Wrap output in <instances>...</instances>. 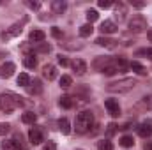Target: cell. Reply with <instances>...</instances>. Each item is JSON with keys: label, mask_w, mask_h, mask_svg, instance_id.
Masks as SVG:
<instances>
[{"label": "cell", "mask_w": 152, "mask_h": 150, "mask_svg": "<svg viewBox=\"0 0 152 150\" xmlns=\"http://www.w3.org/2000/svg\"><path fill=\"white\" fill-rule=\"evenodd\" d=\"M23 99L16 94H11V92H5V94H0V110L5 113H12L16 108L23 106Z\"/></svg>", "instance_id": "6da1fadb"}, {"label": "cell", "mask_w": 152, "mask_h": 150, "mask_svg": "<svg viewBox=\"0 0 152 150\" xmlns=\"http://www.w3.org/2000/svg\"><path fill=\"white\" fill-rule=\"evenodd\" d=\"M94 125V113L92 111H81L76 115L75 120V129L78 134H85L90 131V127Z\"/></svg>", "instance_id": "7a4b0ae2"}, {"label": "cell", "mask_w": 152, "mask_h": 150, "mask_svg": "<svg viewBox=\"0 0 152 150\" xmlns=\"http://www.w3.org/2000/svg\"><path fill=\"white\" fill-rule=\"evenodd\" d=\"M136 85H138L136 79H133V78H124V79H120V81L110 83V85L106 87V90L112 92V94H127V92H131Z\"/></svg>", "instance_id": "3957f363"}, {"label": "cell", "mask_w": 152, "mask_h": 150, "mask_svg": "<svg viewBox=\"0 0 152 150\" xmlns=\"http://www.w3.org/2000/svg\"><path fill=\"white\" fill-rule=\"evenodd\" d=\"M147 28V21L142 18V16H134L131 21H129V30L134 32V34H140Z\"/></svg>", "instance_id": "277c9868"}, {"label": "cell", "mask_w": 152, "mask_h": 150, "mask_svg": "<svg viewBox=\"0 0 152 150\" xmlns=\"http://www.w3.org/2000/svg\"><path fill=\"white\" fill-rule=\"evenodd\" d=\"M28 140H30L32 145H39V143L44 141V136H42L41 127H30V131H28Z\"/></svg>", "instance_id": "5b68a950"}, {"label": "cell", "mask_w": 152, "mask_h": 150, "mask_svg": "<svg viewBox=\"0 0 152 150\" xmlns=\"http://www.w3.org/2000/svg\"><path fill=\"white\" fill-rule=\"evenodd\" d=\"M21 32H23V27H21L20 23H14L7 32H2V34H0V37L4 39V41H7V39H11V37H18Z\"/></svg>", "instance_id": "8992f818"}, {"label": "cell", "mask_w": 152, "mask_h": 150, "mask_svg": "<svg viewBox=\"0 0 152 150\" xmlns=\"http://www.w3.org/2000/svg\"><path fill=\"white\" fill-rule=\"evenodd\" d=\"M138 134L142 138H151L152 136V120H145L138 125Z\"/></svg>", "instance_id": "52a82bcc"}, {"label": "cell", "mask_w": 152, "mask_h": 150, "mask_svg": "<svg viewBox=\"0 0 152 150\" xmlns=\"http://www.w3.org/2000/svg\"><path fill=\"white\" fill-rule=\"evenodd\" d=\"M16 71V66L12 62H4L0 66V78H11Z\"/></svg>", "instance_id": "ba28073f"}, {"label": "cell", "mask_w": 152, "mask_h": 150, "mask_svg": "<svg viewBox=\"0 0 152 150\" xmlns=\"http://www.w3.org/2000/svg\"><path fill=\"white\" fill-rule=\"evenodd\" d=\"M104 106H106V110H108V113L112 117H118L120 115V106H118V103L115 99H106L104 101Z\"/></svg>", "instance_id": "9c48e42d"}, {"label": "cell", "mask_w": 152, "mask_h": 150, "mask_svg": "<svg viewBox=\"0 0 152 150\" xmlns=\"http://www.w3.org/2000/svg\"><path fill=\"white\" fill-rule=\"evenodd\" d=\"M57 74H58V73H57V67H55L53 64H46V66L42 67V76H44L48 81H53V79L57 78Z\"/></svg>", "instance_id": "30bf717a"}, {"label": "cell", "mask_w": 152, "mask_h": 150, "mask_svg": "<svg viewBox=\"0 0 152 150\" xmlns=\"http://www.w3.org/2000/svg\"><path fill=\"white\" fill-rule=\"evenodd\" d=\"M112 64V58L110 57H97L96 60H94V64H92V67L94 69H97V71H103L104 67H108Z\"/></svg>", "instance_id": "8fae6325"}, {"label": "cell", "mask_w": 152, "mask_h": 150, "mask_svg": "<svg viewBox=\"0 0 152 150\" xmlns=\"http://www.w3.org/2000/svg\"><path fill=\"white\" fill-rule=\"evenodd\" d=\"M99 30L103 32V36H110V34H115L117 32V25H115L112 20H106V21L101 23V28Z\"/></svg>", "instance_id": "7c38bea8"}, {"label": "cell", "mask_w": 152, "mask_h": 150, "mask_svg": "<svg viewBox=\"0 0 152 150\" xmlns=\"http://www.w3.org/2000/svg\"><path fill=\"white\" fill-rule=\"evenodd\" d=\"M117 42H118V41L110 39V37H106V36H101V37L96 39V44H99V46H103V48H110V50L117 48Z\"/></svg>", "instance_id": "4fadbf2b"}, {"label": "cell", "mask_w": 152, "mask_h": 150, "mask_svg": "<svg viewBox=\"0 0 152 150\" xmlns=\"http://www.w3.org/2000/svg\"><path fill=\"white\" fill-rule=\"evenodd\" d=\"M71 67L75 69V73L78 76H83L85 73H87V62H85V60H81V58H76L75 62L71 64Z\"/></svg>", "instance_id": "5bb4252c"}, {"label": "cell", "mask_w": 152, "mask_h": 150, "mask_svg": "<svg viewBox=\"0 0 152 150\" xmlns=\"http://www.w3.org/2000/svg\"><path fill=\"white\" fill-rule=\"evenodd\" d=\"M27 90H28L30 95H39L42 92V85H41L39 79H34V81H30V85L27 87Z\"/></svg>", "instance_id": "9a60e30c"}, {"label": "cell", "mask_w": 152, "mask_h": 150, "mask_svg": "<svg viewBox=\"0 0 152 150\" xmlns=\"http://www.w3.org/2000/svg\"><path fill=\"white\" fill-rule=\"evenodd\" d=\"M66 9H67V4H66L64 0H53V2H51V11H53L55 14H62Z\"/></svg>", "instance_id": "2e32d148"}, {"label": "cell", "mask_w": 152, "mask_h": 150, "mask_svg": "<svg viewBox=\"0 0 152 150\" xmlns=\"http://www.w3.org/2000/svg\"><path fill=\"white\" fill-rule=\"evenodd\" d=\"M58 104H60L64 110H71V108L75 106V99H73L71 95H62L60 101H58Z\"/></svg>", "instance_id": "e0dca14e"}, {"label": "cell", "mask_w": 152, "mask_h": 150, "mask_svg": "<svg viewBox=\"0 0 152 150\" xmlns=\"http://www.w3.org/2000/svg\"><path fill=\"white\" fill-rule=\"evenodd\" d=\"M113 62H115V66H117V69H118V73H126V71L129 69V62H127L124 57H118V58H115Z\"/></svg>", "instance_id": "ac0fdd59"}, {"label": "cell", "mask_w": 152, "mask_h": 150, "mask_svg": "<svg viewBox=\"0 0 152 150\" xmlns=\"http://www.w3.org/2000/svg\"><path fill=\"white\" fill-rule=\"evenodd\" d=\"M129 69H133L136 74H140V76H145L147 74V69L140 64V62H136V60H133V62H129Z\"/></svg>", "instance_id": "d6986e66"}, {"label": "cell", "mask_w": 152, "mask_h": 150, "mask_svg": "<svg viewBox=\"0 0 152 150\" xmlns=\"http://www.w3.org/2000/svg\"><path fill=\"white\" fill-rule=\"evenodd\" d=\"M36 120H37V117H36V113L34 111H27L21 115V122L23 124H28V125H34L36 124Z\"/></svg>", "instance_id": "ffe728a7"}, {"label": "cell", "mask_w": 152, "mask_h": 150, "mask_svg": "<svg viewBox=\"0 0 152 150\" xmlns=\"http://www.w3.org/2000/svg\"><path fill=\"white\" fill-rule=\"evenodd\" d=\"M44 37H46V34H44L42 30H32V32L28 34V39L34 41V42H42Z\"/></svg>", "instance_id": "44dd1931"}, {"label": "cell", "mask_w": 152, "mask_h": 150, "mask_svg": "<svg viewBox=\"0 0 152 150\" xmlns=\"http://www.w3.org/2000/svg\"><path fill=\"white\" fill-rule=\"evenodd\" d=\"M58 129H60L62 134H69V133H71V124H69V120H67V118H60V120H58Z\"/></svg>", "instance_id": "7402d4cb"}, {"label": "cell", "mask_w": 152, "mask_h": 150, "mask_svg": "<svg viewBox=\"0 0 152 150\" xmlns=\"http://www.w3.org/2000/svg\"><path fill=\"white\" fill-rule=\"evenodd\" d=\"M92 32H94V27L90 23H85V25L80 27V36L81 37H88V36H92Z\"/></svg>", "instance_id": "603a6c76"}, {"label": "cell", "mask_w": 152, "mask_h": 150, "mask_svg": "<svg viewBox=\"0 0 152 150\" xmlns=\"http://www.w3.org/2000/svg\"><path fill=\"white\" fill-rule=\"evenodd\" d=\"M23 64H25V67H27V69H36L37 60H36V57H34V55H28V57H25V58H23Z\"/></svg>", "instance_id": "cb8c5ba5"}, {"label": "cell", "mask_w": 152, "mask_h": 150, "mask_svg": "<svg viewBox=\"0 0 152 150\" xmlns=\"http://www.w3.org/2000/svg\"><path fill=\"white\" fill-rule=\"evenodd\" d=\"M101 73H103L104 76H113V74H117V73H118V69H117V66H115V62L112 60V64H110L108 67H104V69H103Z\"/></svg>", "instance_id": "d4e9b609"}, {"label": "cell", "mask_w": 152, "mask_h": 150, "mask_svg": "<svg viewBox=\"0 0 152 150\" xmlns=\"http://www.w3.org/2000/svg\"><path fill=\"white\" fill-rule=\"evenodd\" d=\"M30 76L27 74V73H21V74L18 76V85H21V87H28L30 85Z\"/></svg>", "instance_id": "484cf974"}, {"label": "cell", "mask_w": 152, "mask_h": 150, "mask_svg": "<svg viewBox=\"0 0 152 150\" xmlns=\"http://www.w3.org/2000/svg\"><path fill=\"white\" fill-rule=\"evenodd\" d=\"M120 145H122L124 149H131V147L134 145L133 136H122V138H120Z\"/></svg>", "instance_id": "4316f807"}, {"label": "cell", "mask_w": 152, "mask_h": 150, "mask_svg": "<svg viewBox=\"0 0 152 150\" xmlns=\"http://www.w3.org/2000/svg\"><path fill=\"white\" fill-rule=\"evenodd\" d=\"M97 150H113V143L110 140H101L97 143Z\"/></svg>", "instance_id": "83f0119b"}, {"label": "cell", "mask_w": 152, "mask_h": 150, "mask_svg": "<svg viewBox=\"0 0 152 150\" xmlns=\"http://www.w3.org/2000/svg\"><path fill=\"white\" fill-rule=\"evenodd\" d=\"M73 85V78L69 74H62V78H60V87L62 88H69Z\"/></svg>", "instance_id": "f1b7e54d"}, {"label": "cell", "mask_w": 152, "mask_h": 150, "mask_svg": "<svg viewBox=\"0 0 152 150\" xmlns=\"http://www.w3.org/2000/svg\"><path fill=\"white\" fill-rule=\"evenodd\" d=\"M124 14H126V7H124V4H118L117 5V11H115V18L118 21H122L124 20Z\"/></svg>", "instance_id": "f546056e"}, {"label": "cell", "mask_w": 152, "mask_h": 150, "mask_svg": "<svg viewBox=\"0 0 152 150\" xmlns=\"http://www.w3.org/2000/svg\"><path fill=\"white\" fill-rule=\"evenodd\" d=\"M2 150H16V141H14V140H5V141H2Z\"/></svg>", "instance_id": "4dcf8cb0"}, {"label": "cell", "mask_w": 152, "mask_h": 150, "mask_svg": "<svg viewBox=\"0 0 152 150\" xmlns=\"http://www.w3.org/2000/svg\"><path fill=\"white\" fill-rule=\"evenodd\" d=\"M36 51H37V53H50V51H51V46H50L48 42H39V46L36 48Z\"/></svg>", "instance_id": "1f68e13d"}, {"label": "cell", "mask_w": 152, "mask_h": 150, "mask_svg": "<svg viewBox=\"0 0 152 150\" xmlns=\"http://www.w3.org/2000/svg\"><path fill=\"white\" fill-rule=\"evenodd\" d=\"M99 18V14H97V11H94V9H88L87 11V20H88V23L92 25V21H96Z\"/></svg>", "instance_id": "d6a6232c"}, {"label": "cell", "mask_w": 152, "mask_h": 150, "mask_svg": "<svg viewBox=\"0 0 152 150\" xmlns=\"http://www.w3.org/2000/svg\"><path fill=\"white\" fill-rule=\"evenodd\" d=\"M9 131H11V125L7 122H0V136H5Z\"/></svg>", "instance_id": "836d02e7"}, {"label": "cell", "mask_w": 152, "mask_h": 150, "mask_svg": "<svg viewBox=\"0 0 152 150\" xmlns=\"http://www.w3.org/2000/svg\"><path fill=\"white\" fill-rule=\"evenodd\" d=\"M117 127H118V125H117V124H113V122H112V124H108V129H106V134H108V136H113L115 133H117Z\"/></svg>", "instance_id": "e575fe53"}, {"label": "cell", "mask_w": 152, "mask_h": 150, "mask_svg": "<svg viewBox=\"0 0 152 150\" xmlns=\"http://www.w3.org/2000/svg\"><path fill=\"white\" fill-rule=\"evenodd\" d=\"M136 55H145L147 58H151L152 60V48H143V50H140Z\"/></svg>", "instance_id": "d590c367"}, {"label": "cell", "mask_w": 152, "mask_h": 150, "mask_svg": "<svg viewBox=\"0 0 152 150\" xmlns=\"http://www.w3.org/2000/svg\"><path fill=\"white\" fill-rule=\"evenodd\" d=\"M51 36L55 39H62V30H60L58 27H53V28H51Z\"/></svg>", "instance_id": "8d00e7d4"}, {"label": "cell", "mask_w": 152, "mask_h": 150, "mask_svg": "<svg viewBox=\"0 0 152 150\" xmlns=\"http://www.w3.org/2000/svg\"><path fill=\"white\" fill-rule=\"evenodd\" d=\"M97 5H99L101 9H108V7H112L113 4H112L110 0H99V2H97Z\"/></svg>", "instance_id": "74e56055"}, {"label": "cell", "mask_w": 152, "mask_h": 150, "mask_svg": "<svg viewBox=\"0 0 152 150\" xmlns=\"http://www.w3.org/2000/svg\"><path fill=\"white\" fill-rule=\"evenodd\" d=\"M42 150H57V143L55 141H48V143H44Z\"/></svg>", "instance_id": "f35d334b"}, {"label": "cell", "mask_w": 152, "mask_h": 150, "mask_svg": "<svg viewBox=\"0 0 152 150\" xmlns=\"http://www.w3.org/2000/svg\"><path fill=\"white\" fill-rule=\"evenodd\" d=\"M25 5H27V7H30V9H34V11H37L39 7H41V4H39V2H25Z\"/></svg>", "instance_id": "ab89813d"}, {"label": "cell", "mask_w": 152, "mask_h": 150, "mask_svg": "<svg viewBox=\"0 0 152 150\" xmlns=\"http://www.w3.org/2000/svg\"><path fill=\"white\" fill-rule=\"evenodd\" d=\"M58 64H60L62 67H67V66H71V64H69V60H67L66 57H58Z\"/></svg>", "instance_id": "60d3db41"}, {"label": "cell", "mask_w": 152, "mask_h": 150, "mask_svg": "<svg viewBox=\"0 0 152 150\" xmlns=\"http://www.w3.org/2000/svg\"><path fill=\"white\" fill-rule=\"evenodd\" d=\"M133 4V7H136V9H142V7H145V2H131Z\"/></svg>", "instance_id": "b9f144b4"}, {"label": "cell", "mask_w": 152, "mask_h": 150, "mask_svg": "<svg viewBox=\"0 0 152 150\" xmlns=\"http://www.w3.org/2000/svg\"><path fill=\"white\" fill-rule=\"evenodd\" d=\"M145 150H152V141H149V143H145V147H143Z\"/></svg>", "instance_id": "7bdbcfd3"}, {"label": "cell", "mask_w": 152, "mask_h": 150, "mask_svg": "<svg viewBox=\"0 0 152 150\" xmlns=\"http://www.w3.org/2000/svg\"><path fill=\"white\" fill-rule=\"evenodd\" d=\"M147 37H149V41L152 42V28H151V30H147Z\"/></svg>", "instance_id": "ee69618b"}, {"label": "cell", "mask_w": 152, "mask_h": 150, "mask_svg": "<svg viewBox=\"0 0 152 150\" xmlns=\"http://www.w3.org/2000/svg\"><path fill=\"white\" fill-rule=\"evenodd\" d=\"M76 150H81V149H76Z\"/></svg>", "instance_id": "f6af8a7d"}]
</instances>
